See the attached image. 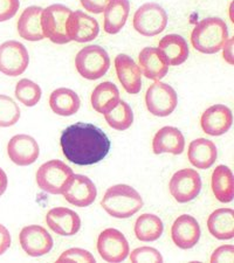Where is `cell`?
I'll return each instance as SVG.
<instances>
[{
	"label": "cell",
	"instance_id": "52a82bcc",
	"mask_svg": "<svg viewBox=\"0 0 234 263\" xmlns=\"http://www.w3.org/2000/svg\"><path fill=\"white\" fill-rule=\"evenodd\" d=\"M168 14L156 3H147L134 15V28L144 36L158 35L168 26Z\"/></svg>",
	"mask_w": 234,
	"mask_h": 263
},
{
	"label": "cell",
	"instance_id": "5bb4252c",
	"mask_svg": "<svg viewBox=\"0 0 234 263\" xmlns=\"http://www.w3.org/2000/svg\"><path fill=\"white\" fill-rule=\"evenodd\" d=\"M66 33L70 41L84 44L96 39L100 33V26L95 18L82 11H75L68 16Z\"/></svg>",
	"mask_w": 234,
	"mask_h": 263
},
{
	"label": "cell",
	"instance_id": "60d3db41",
	"mask_svg": "<svg viewBox=\"0 0 234 263\" xmlns=\"http://www.w3.org/2000/svg\"><path fill=\"white\" fill-rule=\"evenodd\" d=\"M7 184H8V179H7L6 173L2 167H0V197L5 193V191L7 189Z\"/></svg>",
	"mask_w": 234,
	"mask_h": 263
},
{
	"label": "cell",
	"instance_id": "ab89813d",
	"mask_svg": "<svg viewBox=\"0 0 234 263\" xmlns=\"http://www.w3.org/2000/svg\"><path fill=\"white\" fill-rule=\"evenodd\" d=\"M233 41L234 39L233 37H231V39H227L226 42H225L224 46H223V55L225 58V60H226L229 65H233L234 63V60H233Z\"/></svg>",
	"mask_w": 234,
	"mask_h": 263
},
{
	"label": "cell",
	"instance_id": "83f0119b",
	"mask_svg": "<svg viewBox=\"0 0 234 263\" xmlns=\"http://www.w3.org/2000/svg\"><path fill=\"white\" fill-rule=\"evenodd\" d=\"M104 12V31L117 34L124 27L130 13L129 0H110Z\"/></svg>",
	"mask_w": 234,
	"mask_h": 263
},
{
	"label": "cell",
	"instance_id": "f1b7e54d",
	"mask_svg": "<svg viewBox=\"0 0 234 263\" xmlns=\"http://www.w3.org/2000/svg\"><path fill=\"white\" fill-rule=\"evenodd\" d=\"M120 90L112 82H102L94 89L91 102L94 110L100 114H107L116 107L120 101Z\"/></svg>",
	"mask_w": 234,
	"mask_h": 263
},
{
	"label": "cell",
	"instance_id": "e0dca14e",
	"mask_svg": "<svg viewBox=\"0 0 234 263\" xmlns=\"http://www.w3.org/2000/svg\"><path fill=\"white\" fill-rule=\"evenodd\" d=\"M201 226L193 216L183 214L174 220L171 227V239L181 249H191L201 239Z\"/></svg>",
	"mask_w": 234,
	"mask_h": 263
},
{
	"label": "cell",
	"instance_id": "7402d4cb",
	"mask_svg": "<svg viewBox=\"0 0 234 263\" xmlns=\"http://www.w3.org/2000/svg\"><path fill=\"white\" fill-rule=\"evenodd\" d=\"M41 13L40 6H29L25 8L18 20L19 35L27 41H40L45 39L41 27Z\"/></svg>",
	"mask_w": 234,
	"mask_h": 263
},
{
	"label": "cell",
	"instance_id": "ffe728a7",
	"mask_svg": "<svg viewBox=\"0 0 234 263\" xmlns=\"http://www.w3.org/2000/svg\"><path fill=\"white\" fill-rule=\"evenodd\" d=\"M139 69L147 79L159 81L169 71L167 59L158 48L146 47L138 55Z\"/></svg>",
	"mask_w": 234,
	"mask_h": 263
},
{
	"label": "cell",
	"instance_id": "5b68a950",
	"mask_svg": "<svg viewBox=\"0 0 234 263\" xmlns=\"http://www.w3.org/2000/svg\"><path fill=\"white\" fill-rule=\"evenodd\" d=\"M71 11L61 4H54L42 10L41 27L45 37L57 45H65L69 42L66 33V23Z\"/></svg>",
	"mask_w": 234,
	"mask_h": 263
},
{
	"label": "cell",
	"instance_id": "277c9868",
	"mask_svg": "<svg viewBox=\"0 0 234 263\" xmlns=\"http://www.w3.org/2000/svg\"><path fill=\"white\" fill-rule=\"evenodd\" d=\"M75 67L83 79L94 81L107 74L110 67V58L104 48L97 45H91L81 49L76 55Z\"/></svg>",
	"mask_w": 234,
	"mask_h": 263
},
{
	"label": "cell",
	"instance_id": "1f68e13d",
	"mask_svg": "<svg viewBox=\"0 0 234 263\" xmlns=\"http://www.w3.org/2000/svg\"><path fill=\"white\" fill-rule=\"evenodd\" d=\"M41 88L32 80L23 79L15 86V97L26 107H34L41 99Z\"/></svg>",
	"mask_w": 234,
	"mask_h": 263
},
{
	"label": "cell",
	"instance_id": "cb8c5ba5",
	"mask_svg": "<svg viewBox=\"0 0 234 263\" xmlns=\"http://www.w3.org/2000/svg\"><path fill=\"white\" fill-rule=\"evenodd\" d=\"M211 187L217 200L228 203L234 198V178L231 168L226 165H219L214 168L211 178Z\"/></svg>",
	"mask_w": 234,
	"mask_h": 263
},
{
	"label": "cell",
	"instance_id": "f546056e",
	"mask_svg": "<svg viewBox=\"0 0 234 263\" xmlns=\"http://www.w3.org/2000/svg\"><path fill=\"white\" fill-rule=\"evenodd\" d=\"M135 235L139 241L143 242H152L158 240L163 234L164 224L158 216L155 214H143L136 220Z\"/></svg>",
	"mask_w": 234,
	"mask_h": 263
},
{
	"label": "cell",
	"instance_id": "836d02e7",
	"mask_svg": "<svg viewBox=\"0 0 234 263\" xmlns=\"http://www.w3.org/2000/svg\"><path fill=\"white\" fill-rule=\"evenodd\" d=\"M130 261L134 263H161L163 256L158 250L152 247H139L130 254Z\"/></svg>",
	"mask_w": 234,
	"mask_h": 263
},
{
	"label": "cell",
	"instance_id": "6da1fadb",
	"mask_svg": "<svg viewBox=\"0 0 234 263\" xmlns=\"http://www.w3.org/2000/svg\"><path fill=\"white\" fill-rule=\"evenodd\" d=\"M60 145L70 163L87 166L103 160L109 154L112 142L99 126L79 122L62 131Z\"/></svg>",
	"mask_w": 234,
	"mask_h": 263
},
{
	"label": "cell",
	"instance_id": "9c48e42d",
	"mask_svg": "<svg viewBox=\"0 0 234 263\" xmlns=\"http://www.w3.org/2000/svg\"><path fill=\"white\" fill-rule=\"evenodd\" d=\"M96 248L100 256L110 263L123 262L130 253L127 237L115 228H108L101 233Z\"/></svg>",
	"mask_w": 234,
	"mask_h": 263
},
{
	"label": "cell",
	"instance_id": "484cf974",
	"mask_svg": "<svg viewBox=\"0 0 234 263\" xmlns=\"http://www.w3.org/2000/svg\"><path fill=\"white\" fill-rule=\"evenodd\" d=\"M158 49L167 59L169 66H179L189 58V46L179 34H168L159 41Z\"/></svg>",
	"mask_w": 234,
	"mask_h": 263
},
{
	"label": "cell",
	"instance_id": "d6a6232c",
	"mask_svg": "<svg viewBox=\"0 0 234 263\" xmlns=\"http://www.w3.org/2000/svg\"><path fill=\"white\" fill-rule=\"evenodd\" d=\"M20 108L12 97L0 94V128L14 125L20 118Z\"/></svg>",
	"mask_w": 234,
	"mask_h": 263
},
{
	"label": "cell",
	"instance_id": "d590c367",
	"mask_svg": "<svg viewBox=\"0 0 234 263\" xmlns=\"http://www.w3.org/2000/svg\"><path fill=\"white\" fill-rule=\"evenodd\" d=\"M19 7V0H0V23L13 18Z\"/></svg>",
	"mask_w": 234,
	"mask_h": 263
},
{
	"label": "cell",
	"instance_id": "30bf717a",
	"mask_svg": "<svg viewBox=\"0 0 234 263\" xmlns=\"http://www.w3.org/2000/svg\"><path fill=\"white\" fill-rule=\"evenodd\" d=\"M29 63V55L19 41L8 40L0 45V71L7 76L24 74Z\"/></svg>",
	"mask_w": 234,
	"mask_h": 263
},
{
	"label": "cell",
	"instance_id": "d6986e66",
	"mask_svg": "<svg viewBox=\"0 0 234 263\" xmlns=\"http://www.w3.org/2000/svg\"><path fill=\"white\" fill-rule=\"evenodd\" d=\"M46 222L55 234L61 236L75 235L81 228V219L78 213L66 207L50 210L46 215Z\"/></svg>",
	"mask_w": 234,
	"mask_h": 263
},
{
	"label": "cell",
	"instance_id": "8d00e7d4",
	"mask_svg": "<svg viewBox=\"0 0 234 263\" xmlns=\"http://www.w3.org/2000/svg\"><path fill=\"white\" fill-rule=\"evenodd\" d=\"M234 260V247L232 245H225L217 248L211 256V262H229Z\"/></svg>",
	"mask_w": 234,
	"mask_h": 263
},
{
	"label": "cell",
	"instance_id": "3957f363",
	"mask_svg": "<svg viewBox=\"0 0 234 263\" xmlns=\"http://www.w3.org/2000/svg\"><path fill=\"white\" fill-rule=\"evenodd\" d=\"M227 39V25L220 18L203 19L191 33L193 48L203 54L218 53Z\"/></svg>",
	"mask_w": 234,
	"mask_h": 263
},
{
	"label": "cell",
	"instance_id": "2e32d148",
	"mask_svg": "<svg viewBox=\"0 0 234 263\" xmlns=\"http://www.w3.org/2000/svg\"><path fill=\"white\" fill-rule=\"evenodd\" d=\"M204 133L210 136L226 134L233 125L232 110L224 104H214L207 108L201 118Z\"/></svg>",
	"mask_w": 234,
	"mask_h": 263
},
{
	"label": "cell",
	"instance_id": "4316f807",
	"mask_svg": "<svg viewBox=\"0 0 234 263\" xmlns=\"http://www.w3.org/2000/svg\"><path fill=\"white\" fill-rule=\"evenodd\" d=\"M207 228L218 240L234 237V211L232 209L215 210L207 219Z\"/></svg>",
	"mask_w": 234,
	"mask_h": 263
},
{
	"label": "cell",
	"instance_id": "44dd1931",
	"mask_svg": "<svg viewBox=\"0 0 234 263\" xmlns=\"http://www.w3.org/2000/svg\"><path fill=\"white\" fill-rule=\"evenodd\" d=\"M185 148V138L179 129L173 126H164L157 131L154 141H152V150L155 155L171 154L181 155Z\"/></svg>",
	"mask_w": 234,
	"mask_h": 263
},
{
	"label": "cell",
	"instance_id": "7c38bea8",
	"mask_svg": "<svg viewBox=\"0 0 234 263\" xmlns=\"http://www.w3.org/2000/svg\"><path fill=\"white\" fill-rule=\"evenodd\" d=\"M66 200L76 207H88L95 201L97 190L94 182L83 175H71L62 192Z\"/></svg>",
	"mask_w": 234,
	"mask_h": 263
},
{
	"label": "cell",
	"instance_id": "8fae6325",
	"mask_svg": "<svg viewBox=\"0 0 234 263\" xmlns=\"http://www.w3.org/2000/svg\"><path fill=\"white\" fill-rule=\"evenodd\" d=\"M202 186V178L195 170L183 168L172 176L169 189L176 201L185 203L192 201L199 196Z\"/></svg>",
	"mask_w": 234,
	"mask_h": 263
},
{
	"label": "cell",
	"instance_id": "4fadbf2b",
	"mask_svg": "<svg viewBox=\"0 0 234 263\" xmlns=\"http://www.w3.org/2000/svg\"><path fill=\"white\" fill-rule=\"evenodd\" d=\"M21 248L29 256L39 257L48 254L53 248V239L39 224L24 227L19 234Z\"/></svg>",
	"mask_w": 234,
	"mask_h": 263
},
{
	"label": "cell",
	"instance_id": "ba28073f",
	"mask_svg": "<svg viewBox=\"0 0 234 263\" xmlns=\"http://www.w3.org/2000/svg\"><path fill=\"white\" fill-rule=\"evenodd\" d=\"M146 104L152 115L167 117L174 111L178 104L177 92L167 83L155 81L148 88L146 94Z\"/></svg>",
	"mask_w": 234,
	"mask_h": 263
},
{
	"label": "cell",
	"instance_id": "8992f818",
	"mask_svg": "<svg viewBox=\"0 0 234 263\" xmlns=\"http://www.w3.org/2000/svg\"><path fill=\"white\" fill-rule=\"evenodd\" d=\"M73 173V170L61 160H49L38 170L37 184L47 193L62 194L65 185Z\"/></svg>",
	"mask_w": 234,
	"mask_h": 263
},
{
	"label": "cell",
	"instance_id": "e575fe53",
	"mask_svg": "<svg viewBox=\"0 0 234 263\" xmlns=\"http://www.w3.org/2000/svg\"><path fill=\"white\" fill-rule=\"evenodd\" d=\"M59 263L66 262H95V257L93 256L92 253H89L86 249L81 248H70L63 252L57 260Z\"/></svg>",
	"mask_w": 234,
	"mask_h": 263
},
{
	"label": "cell",
	"instance_id": "f35d334b",
	"mask_svg": "<svg viewBox=\"0 0 234 263\" xmlns=\"http://www.w3.org/2000/svg\"><path fill=\"white\" fill-rule=\"evenodd\" d=\"M11 246V234L5 226L0 223V256L3 255Z\"/></svg>",
	"mask_w": 234,
	"mask_h": 263
},
{
	"label": "cell",
	"instance_id": "7a4b0ae2",
	"mask_svg": "<svg viewBox=\"0 0 234 263\" xmlns=\"http://www.w3.org/2000/svg\"><path fill=\"white\" fill-rule=\"evenodd\" d=\"M101 206L113 218L127 219L140 211L143 199L134 187L118 184L105 191Z\"/></svg>",
	"mask_w": 234,
	"mask_h": 263
},
{
	"label": "cell",
	"instance_id": "d4e9b609",
	"mask_svg": "<svg viewBox=\"0 0 234 263\" xmlns=\"http://www.w3.org/2000/svg\"><path fill=\"white\" fill-rule=\"evenodd\" d=\"M49 107L59 116L75 115L80 110L81 101L74 90L68 88H58L49 96Z\"/></svg>",
	"mask_w": 234,
	"mask_h": 263
},
{
	"label": "cell",
	"instance_id": "74e56055",
	"mask_svg": "<svg viewBox=\"0 0 234 263\" xmlns=\"http://www.w3.org/2000/svg\"><path fill=\"white\" fill-rule=\"evenodd\" d=\"M84 10L94 14L102 13L108 6L110 0H80Z\"/></svg>",
	"mask_w": 234,
	"mask_h": 263
},
{
	"label": "cell",
	"instance_id": "ac0fdd59",
	"mask_svg": "<svg viewBox=\"0 0 234 263\" xmlns=\"http://www.w3.org/2000/svg\"><path fill=\"white\" fill-rule=\"evenodd\" d=\"M115 70L122 87L128 94H138L142 89V71L129 55H117L115 59Z\"/></svg>",
	"mask_w": 234,
	"mask_h": 263
},
{
	"label": "cell",
	"instance_id": "9a60e30c",
	"mask_svg": "<svg viewBox=\"0 0 234 263\" xmlns=\"http://www.w3.org/2000/svg\"><path fill=\"white\" fill-rule=\"evenodd\" d=\"M7 155L15 165L28 166L39 158L40 147L32 136L16 135L7 144Z\"/></svg>",
	"mask_w": 234,
	"mask_h": 263
},
{
	"label": "cell",
	"instance_id": "603a6c76",
	"mask_svg": "<svg viewBox=\"0 0 234 263\" xmlns=\"http://www.w3.org/2000/svg\"><path fill=\"white\" fill-rule=\"evenodd\" d=\"M218 150L215 144L206 138H197L191 142L187 151L190 163L201 170L210 168L215 163Z\"/></svg>",
	"mask_w": 234,
	"mask_h": 263
},
{
	"label": "cell",
	"instance_id": "4dcf8cb0",
	"mask_svg": "<svg viewBox=\"0 0 234 263\" xmlns=\"http://www.w3.org/2000/svg\"><path fill=\"white\" fill-rule=\"evenodd\" d=\"M104 118L113 129L117 131H124L133 125L134 112L127 102L120 100L112 111L104 114Z\"/></svg>",
	"mask_w": 234,
	"mask_h": 263
}]
</instances>
